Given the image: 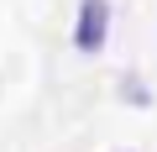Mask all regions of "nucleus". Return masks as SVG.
I'll list each match as a JSON object with an SVG mask.
<instances>
[{"label": "nucleus", "instance_id": "f257e3e1", "mask_svg": "<svg viewBox=\"0 0 157 152\" xmlns=\"http://www.w3.org/2000/svg\"><path fill=\"white\" fill-rule=\"evenodd\" d=\"M110 37V0H78L73 16V47L78 53H100Z\"/></svg>", "mask_w": 157, "mask_h": 152}, {"label": "nucleus", "instance_id": "f03ea898", "mask_svg": "<svg viewBox=\"0 0 157 152\" xmlns=\"http://www.w3.org/2000/svg\"><path fill=\"white\" fill-rule=\"evenodd\" d=\"M121 95H126V100H147V89H141V79H126V84H121Z\"/></svg>", "mask_w": 157, "mask_h": 152}]
</instances>
